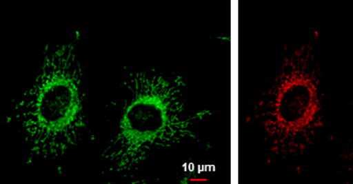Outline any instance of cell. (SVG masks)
<instances>
[{
    "label": "cell",
    "instance_id": "1",
    "mask_svg": "<svg viewBox=\"0 0 353 184\" xmlns=\"http://www.w3.org/2000/svg\"><path fill=\"white\" fill-rule=\"evenodd\" d=\"M79 33L54 50L46 47L44 63L32 87L17 101L9 121L28 144L29 163L56 160L76 146L83 131L81 68L77 59Z\"/></svg>",
    "mask_w": 353,
    "mask_h": 184
},
{
    "label": "cell",
    "instance_id": "2",
    "mask_svg": "<svg viewBox=\"0 0 353 184\" xmlns=\"http://www.w3.org/2000/svg\"><path fill=\"white\" fill-rule=\"evenodd\" d=\"M128 91L119 132L103 154L110 170L128 173L151 152L170 148L194 136V123L209 114L201 111L184 116L185 88L181 76L166 77L154 72L132 74L123 83Z\"/></svg>",
    "mask_w": 353,
    "mask_h": 184
},
{
    "label": "cell",
    "instance_id": "3",
    "mask_svg": "<svg viewBox=\"0 0 353 184\" xmlns=\"http://www.w3.org/2000/svg\"><path fill=\"white\" fill-rule=\"evenodd\" d=\"M256 111L270 160L297 158L316 142L323 117L321 70L313 43L285 54Z\"/></svg>",
    "mask_w": 353,
    "mask_h": 184
},
{
    "label": "cell",
    "instance_id": "4",
    "mask_svg": "<svg viewBox=\"0 0 353 184\" xmlns=\"http://www.w3.org/2000/svg\"><path fill=\"white\" fill-rule=\"evenodd\" d=\"M343 158L346 160L349 168L353 170V139L351 140L350 144L346 147V150H345L344 154H343Z\"/></svg>",
    "mask_w": 353,
    "mask_h": 184
}]
</instances>
